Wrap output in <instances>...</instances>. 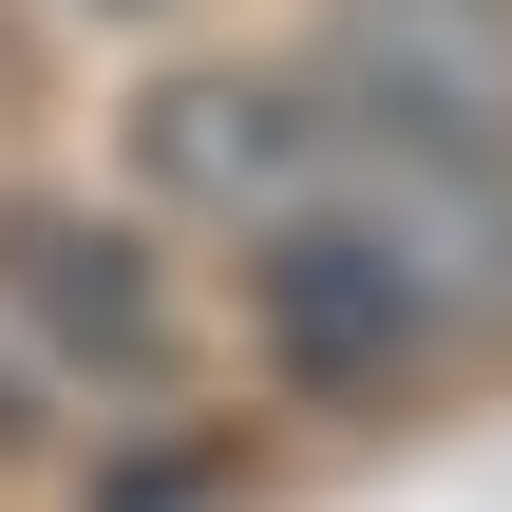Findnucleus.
Listing matches in <instances>:
<instances>
[{
    "label": "nucleus",
    "mask_w": 512,
    "mask_h": 512,
    "mask_svg": "<svg viewBox=\"0 0 512 512\" xmlns=\"http://www.w3.org/2000/svg\"><path fill=\"white\" fill-rule=\"evenodd\" d=\"M38 418H57V380H38V361L0 342V456H38Z\"/></svg>",
    "instance_id": "obj_3"
},
{
    "label": "nucleus",
    "mask_w": 512,
    "mask_h": 512,
    "mask_svg": "<svg viewBox=\"0 0 512 512\" xmlns=\"http://www.w3.org/2000/svg\"><path fill=\"white\" fill-rule=\"evenodd\" d=\"M304 76H323L361 133H418V152H512V0H342Z\"/></svg>",
    "instance_id": "obj_2"
},
{
    "label": "nucleus",
    "mask_w": 512,
    "mask_h": 512,
    "mask_svg": "<svg viewBox=\"0 0 512 512\" xmlns=\"http://www.w3.org/2000/svg\"><path fill=\"white\" fill-rule=\"evenodd\" d=\"M0 342L57 380V399H171V304H152V266L114 247V228H76V209H0Z\"/></svg>",
    "instance_id": "obj_1"
},
{
    "label": "nucleus",
    "mask_w": 512,
    "mask_h": 512,
    "mask_svg": "<svg viewBox=\"0 0 512 512\" xmlns=\"http://www.w3.org/2000/svg\"><path fill=\"white\" fill-rule=\"evenodd\" d=\"M76 19H171V0H76Z\"/></svg>",
    "instance_id": "obj_4"
}]
</instances>
